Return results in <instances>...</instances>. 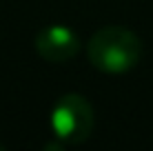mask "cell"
<instances>
[{"instance_id": "1", "label": "cell", "mask_w": 153, "mask_h": 151, "mask_svg": "<svg viewBox=\"0 0 153 151\" xmlns=\"http://www.w3.org/2000/svg\"><path fill=\"white\" fill-rule=\"evenodd\" d=\"M87 56L104 74H124L142 58V40L126 27H102L91 36Z\"/></svg>"}, {"instance_id": "2", "label": "cell", "mask_w": 153, "mask_h": 151, "mask_svg": "<svg viewBox=\"0 0 153 151\" xmlns=\"http://www.w3.org/2000/svg\"><path fill=\"white\" fill-rule=\"evenodd\" d=\"M93 107L80 93H65L51 109L49 124L62 144H82L93 133Z\"/></svg>"}, {"instance_id": "3", "label": "cell", "mask_w": 153, "mask_h": 151, "mask_svg": "<svg viewBox=\"0 0 153 151\" xmlns=\"http://www.w3.org/2000/svg\"><path fill=\"white\" fill-rule=\"evenodd\" d=\"M36 51L42 60L62 65L76 58L80 51V38L78 33L65 25H49V27L40 29L36 36Z\"/></svg>"}]
</instances>
